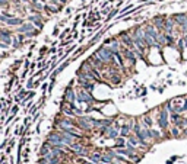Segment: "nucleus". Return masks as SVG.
<instances>
[{
  "mask_svg": "<svg viewBox=\"0 0 187 164\" xmlns=\"http://www.w3.org/2000/svg\"><path fill=\"white\" fill-rule=\"evenodd\" d=\"M47 152H48V148H47V147H44V148L40 151V155H47Z\"/></svg>",
  "mask_w": 187,
  "mask_h": 164,
  "instance_id": "9d476101",
  "label": "nucleus"
},
{
  "mask_svg": "<svg viewBox=\"0 0 187 164\" xmlns=\"http://www.w3.org/2000/svg\"><path fill=\"white\" fill-rule=\"evenodd\" d=\"M123 2H124V0H120V2H119V5H121V3H123Z\"/></svg>",
  "mask_w": 187,
  "mask_h": 164,
  "instance_id": "a211bd4d",
  "label": "nucleus"
},
{
  "mask_svg": "<svg viewBox=\"0 0 187 164\" xmlns=\"http://www.w3.org/2000/svg\"><path fill=\"white\" fill-rule=\"evenodd\" d=\"M59 34V28H54V32H53V35H57Z\"/></svg>",
  "mask_w": 187,
  "mask_h": 164,
  "instance_id": "dca6fc26",
  "label": "nucleus"
},
{
  "mask_svg": "<svg viewBox=\"0 0 187 164\" xmlns=\"http://www.w3.org/2000/svg\"><path fill=\"white\" fill-rule=\"evenodd\" d=\"M35 28H34V25L29 22V23H22V25H19L18 26V34H28V32H31V31H34Z\"/></svg>",
  "mask_w": 187,
  "mask_h": 164,
  "instance_id": "7ed1b4c3",
  "label": "nucleus"
},
{
  "mask_svg": "<svg viewBox=\"0 0 187 164\" xmlns=\"http://www.w3.org/2000/svg\"><path fill=\"white\" fill-rule=\"evenodd\" d=\"M8 47H9V45H8L6 42H0V48H2V50H6Z\"/></svg>",
  "mask_w": 187,
  "mask_h": 164,
  "instance_id": "ddd939ff",
  "label": "nucleus"
},
{
  "mask_svg": "<svg viewBox=\"0 0 187 164\" xmlns=\"http://www.w3.org/2000/svg\"><path fill=\"white\" fill-rule=\"evenodd\" d=\"M127 132H129V126H124V129H121V136L127 135Z\"/></svg>",
  "mask_w": 187,
  "mask_h": 164,
  "instance_id": "9b49d317",
  "label": "nucleus"
},
{
  "mask_svg": "<svg viewBox=\"0 0 187 164\" xmlns=\"http://www.w3.org/2000/svg\"><path fill=\"white\" fill-rule=\"evenodd\" d=\"M108 2H114V0H108Z\"/></svg>",
  "mask_w": 187,
  "mask_h": 164,
  "instance_id": "6ab92c4d",
  "label": "nucleus"
},
{
  "mask_svg": "<svg viewBox=\"0 0 187 164\" xmlns=\"http://www.w3.org/2000/svg\"><path fill=\"white\" fill-rule=\"evenodd\" d=\"M167 116H168L167 110H162L161 115H159V126L161 128H165L167 126Z\"/></svg>",
  "mask_w": 187,
  "mask_h": 164,
  "instance_id": "423d86ee",
  "label": "nucleus"
},
{
  "mask_svg": "<svg viewBox=\"0 0 187 164\" xmlns=\"http://www.w3.org/2000/svg\"><path fill=\"white\" fill-rule=\"evenodd\" d=\"M117 12H119L117 9H116V10H113V12H111V13L108 15V18H107V21H111V19H113V18H114V16L117 15Z\"/></svg>",
  "mask_w": 187,
  "mask_h": 164,
  "instance_id": "6e6552de",
  "label": "nucleus"
},
{
  "mask_svg": "<svg viewBox=\"0 0 187 164\" xmlns=\"http://www.w3.org/2000/svg\"><path fill=\"white\" fill-rule=\"evenodd\" d=\"M145 122L148 123V126H151V119L149 118H145Z\"/></svg>",
  "mask_w": 187,
  "mask_h": 164,
  "instance_id": "2eb2a0df",
  "label": "nucleus"
},
{
  "mask_svg": "<svg viewBox=\"0 0 187 164\" xmlns=\"http://www.w3.org/2000/svg\"><path fill=\"white\" fill-rule=\"evenodd\" d=\"M66 13H67V15H70V13H72V9H70V8H69V9H66Z\"/></svg>",
  "mask_w": 187,
  "mask_h": 164,
  "instance_id": "f3484780",
  "label": "nucleus"
},
{
  "mask_svg": "<svg viewBox=\"0 0 187 164\" xmlns=\"http://www.w3.org/2000/svg\"><path fill=\"white\" fill-rule=\"evenodd\" d=\"M28 21H29V22H34V25H35L38 29H41V28L44 26V23H43V19H41V16H40V15H34V16H29V18H28Z\"/></svg>",
  "mask_w": 187,
  "mask_h": 164,
  "instance_id": "39448f33",
  "label": "nucleus"
},
{
  "mask_svg": "<svg viewBox=\"0 0 187 164\" xmlns=\"http://www.w3.org/2000/svg\"><path fill=\"white\" fill-rule=\"evenodd\" d=\"M76 97H77V96H76V92L69 86V87L66 89V93H64V100L69 102V103H73V102L76 100Z\"/></svg>",
  "mask_w": 187,
  "mask_h": 164,
  "instance_id": "f03ea898",
  "label": "nucleus"
},
{
  "mask_svg": "<svg viewBox=\"0 0 187 164\" xmlns=\"http://www.w3.org/2000/svg\"><path fill=\"white\" fill-rule=\"evenodd\" d=\"M9 0H0V6H8Z\"/></svg>",
  "mask_w": 187,
  "mask_h": 164,
  "instance_id": "f8f14e48",
  "label": "nucleus"
},
{
  "mask_svg": "<svg viewBox=\"0 0 187 164\" xmlns=\"http://www.w3.org/2000/svg\"><path fill=\"white\" fill-rule=\"evenodd\" d=\"M12 41V35L9 31H5V29H0V42H6L8 45L10 44Z\"/></svg>",
  "mask_w": 187,
  "mask_h": 164,
  "instance_id": "20e7f679",
  "label": "nucleus"
},
{
  "mask_svg": "<svg viewBox=\"0 0 187 164\" xmlns=\"http://www.w3.org/2000/svg\"><path fill=\"white\" fill-rule=\"evenodd\" d=\"M77 100H79V102H83V103H92V102H93L92 96H91L89 92L85 90V89L77 92Z\"/></svg>",
  "mask_w": 187,
  "mask_h": 164,
  "instance_id": "f257e3e1",
  "label": "nucleus"
},
{
  "mask_svg": "<svg viewBox=\"0 0 187 164\" xmlns=\"http://www.w3.org/2000/svg\"><path fill=\"white\" fill-rule=\"evenodd\" d=\"M73 150H75V152H79V154H85L86 152L85 150H82L80 145H73Z\"/></svg>",
  "mask_w": 187,
  "mask_h": 164,
  "instance_id": "0eeeda50",
  "label": "nucleus"
},
{
  "mask_svg": "<svg viewBox=\"0 0 187 164\" xmlns=\"http://www.w3.org/2000/svg\"><path fill=\"white\" fill-rule=\"evenodd\" d=\"M92 160H93V161H95V163H98V161H100V160H103V158H101V155H98V154H95V155H92Z\"/></svg>",
  "mask_w": 187,
  "mask_h": 164,
  "instance_id": "1a4fd4ad",
  "label": "nucleus"
},
{
  "mask_svg": "<svg viewBox=\"0 0 187 164\" xmlns=\"http://www.w3.org/2000/svg\"><path fill=\"white\" fill-rule=\"evenodd\" d=\"M116 134H117V132H116V131H114V129H113V131H110V132H108V135H110V136H111V138H114V135H116Z\"/></svg>",
  "mask_w": 187,
  "mask_h": 164,
  "instance_id": "4468645a",
  "label": "nucleus"
}]
</instances>
